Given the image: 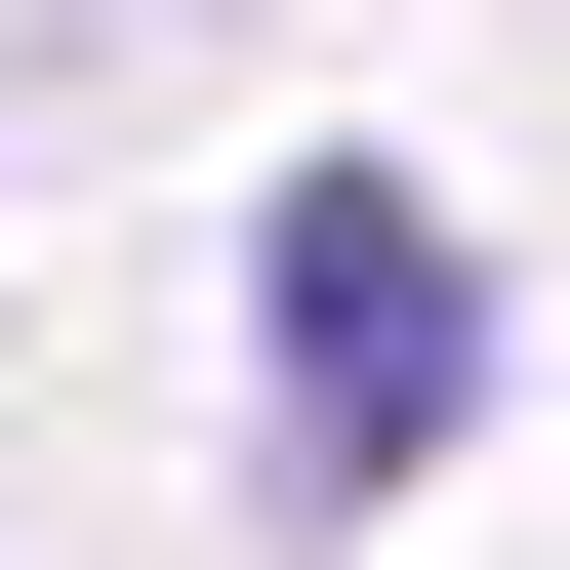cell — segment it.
I'll return each mask as SVG.
<instances>
[{"label":"cell","mask_w":570,"mask_h":570,"mask_svg":"<svg viewBox=\"0 0 570 570\" xmlns=\"http://www.w3.org/2000/svg\"><path fill=\"white\" fill-rule=\"evenodd\" d=\"M285 449H449V407H489V245H449V204H407V164H285Z\"/></svg>","instance_id":"6da1fadb"}]
</instances>
